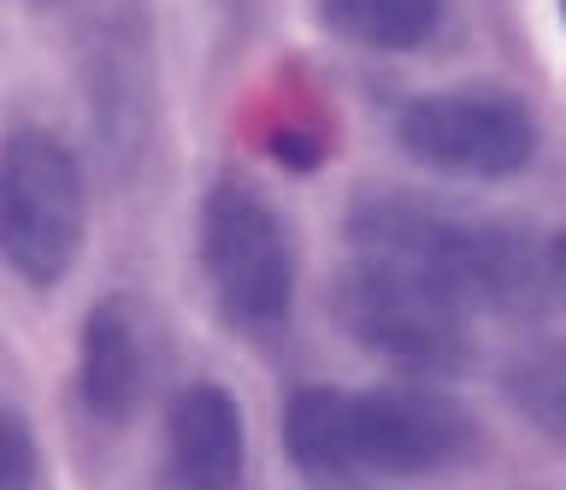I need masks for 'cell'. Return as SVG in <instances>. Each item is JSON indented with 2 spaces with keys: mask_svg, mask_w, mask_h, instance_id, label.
<instances>
[{
  "mask_svg": "<svg viewBox=\"0 0 566 490\" xmlns=\"http://www.w3.org/2000/svg\"><path fill=\"white\" fill-rule=\"evenodd\" d=\"M348 242L360 260L413 272L467 313H531L566 307V231H531L507 219H467L449 207L371 189L348 213Z\"/></svg>",
  "mask_w": 566,
  "mask_h": 490,
  "instance_id": "obj_1",
  "label": "cell"
},
{
  "mask_svg": "<svg viewBox=\"0 0 566 490\" xmlns=\"http://www.w3.org/2000/svg\"><path fill=\"white\" fill-rule=\"evenodd\" d=\"M283 449L307 479H424L478 455V419L431 384H301L283 402Z\"/></svg>",
  "mask_w": 566,
  "mask_h": 490,
  "instance_id": "obj_2",
  "label": "cell"
},
{
  "mask_svg": "<svg viewBox=\"0 0 566 490\" xmlns=\"http://www.w3.org/2000/svg\"><path fill=\"white\" fill-rule=\"evenodd\" d=\"M88 231L83 160L65 136L18 125L0 143V267L30 290H53L77 267Z\"/></svg>",
  "mask_w": 566,
  "mask_h": 490,
  "instance_id": "obj_3",
  "label": "cell"
},
{
  "mask_svg": "<svg viewBox=\"0 0 566 490\" xmlns=\"http://www.w3.org/2000/svg\"><path fill=\"white\" fill-rule=\"evenodd\" d=\"M195 249L212 302L248 337H272L295 313V237L254 184L224 178L201 196Z\"/></svg>",
  "mask_w": 566,
  "mask_h": 490,
  "instance_id": "obj_4",
  "label": "cell"
},
{
  "mask_svg": "<svg viewBox=\"0 0 566 490\" xmlns=\"http://www.w3.org/2000/svg\"><path fill=\"white\" fill-rule=\"evenodd\" d=\"M331 313L360 348L419 378H449L472 366V313L424 284L413 272H396L384 260L354 254L331 284Z\"/></svg>",
  "mask_w": 566,
  "mask_h": 490,
  "instance_id": "obj_5",
  "label": "cell"
},
{
  "mask_svg": "<svg viewBox=\"0 0 566 490\" xmlns=\"http://www.w3.org/2000/svg\"><path fill=\"white\" fill-rule=\"evenodd\" d=\"M407 160L472 184H502L537 160V118L507 90H431L396 113Z\"/></svg>",
  "mask_w": 566,
  "mask_h": 490,
  "instance_id": "obj_6",
  "label": "cell"
},
{
  "mask_svg": "<svg viewBox=\"0 0 566 490\" xmlns=\"http://www.w3.org/2000/svg\"><path fill=\"white\" fill-rule=\"evenodd\" d=\"M166 472L177 490H242L248 426L224 384H184L166 408Z\"/></svg>",
  "mask_w": 566,
  "mask_h": 490,
  "instance_id": "obj_7",
  "label": "cell"
},
{
  "mask_svg": "<svg viewBox=\"0 0 566 490\" xmlns=\"http://www.w3.org/2000/svg\"><path fill=\"white\" fill-rule=\"evenodd\" d=\"M77 390L83 408L118 426L136 414L142 390H148V343L124 295H101L83 320V348H77Z\"/></svg>",
  "mask_w": 566,
  "mask_h": 490,
  "instance_id": "obj_8",
  "label": "cell"
},
{
  "mask_svg": "<svg viewBox=\"0 0 566 490\" xmlns=\"http://www.w3.org/2000/svg\"><path fill=\"white\" fill-rule=\"evenodd\" d=\"M442 12L449 0H318L331 37L371 54H413L442 30Z\"/></svg>",
  "mask_w": 566,
  "mask_h": 490,
  "instance_id": "obj_9",
  "label": "cell"
},
{
  "mask_svg": "<svg viewBox=\"0 0 566 490\" xmlns=\"http://www.w3.org/2000/svg\"><path fill=\"white\" fill-rule=\"evenodd\" d=\"M502 396L531 431L566 449V337H531L513 348L502 361Z\"/></svg>",
  "mask_w": 566,
  "mask_h": 490,
  "instance_id": "obj_10",
  "label": "cell"
},
{
  "mask_svg": "<svg viewBox=\"0 0 566 490\" xmlns=\"http://www.w3.org/2000/svg\"><path fill=\"white\" fill-rule=\"evenodd\" d=\"M0 490H35V431L7 402H0Z\"/></svg>",
  "mask_w": 566,
  "mask_h": 490,
  "instance_id": "obj_11",
  "label": "cell"
},
{
  "mask_svg": "<svg viewBox=\"0 0 566 490\" xmlns=\"http://www.w3.org/2000/svg\"><path fill=\"white\" fill-rule=\"evenodd\" d=\"M265 148L277 154V166H290V171H313L318 160H325V131L307 125V118H283V125L265 131Z\"/></svg>",
  "mask_w": 566,
  "mask_h": 490,
  "instance_id": "obj_12",
  "label": "cell"
},
{
  "mask_svg": "<svg viewBox=\"0 0 566 490\" xmlns=\"http://www.w3.org/2000/svg\"><path fill=\"white\" fill-rule=\"evenodd\" d=\"M560 19H566V0H560Z\"/></svg>",
  "mask_w": 566,
  "mask_h": 490,
  "instance_id": "obj_13",
  "label": "cell"
}]
</instances>
